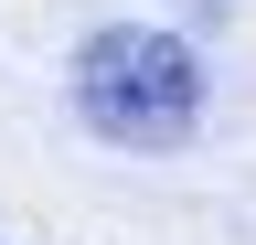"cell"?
Returning <instances> with one entry per match:
<instances>
[{
	"label": "cell",
	"mask_w": 256,
	"mask_h": 245,
	"mask_svg": "<svg viewBox=\"0 0 256 245\" xmlns=\"http://www.w3.org/2000/svg\"><path fill=\"white\" fill-rule=\"evenodd\" d=\"M75 107L96 139L118 149H182L192 117H203V64H192L182 32H150V21H118L75 53Z\"/></svg>",
	"instance_id": "obj_1"
}]
</instances>
